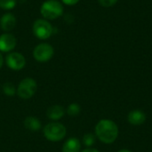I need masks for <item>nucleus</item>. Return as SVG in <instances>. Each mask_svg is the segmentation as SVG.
Wrapping results in <instances>:
<instances>
[{"instance_id": "nucleus-1", "label": "nucleus", "mask_w": 152, "mask_h": 152, "mask_svg": "<svg viewBox=\"0 0 152 152\" xmlns=\"http://www.w3.org/2000/svg\"><path fill=\"white\" fill-rule=\"evenodd\" d=\"M95 134L101 142L110 144L117 140L118 136V127L112 120L102 119L95 126Z\"/></svg>"}, {"instance_id": "nucleus-2", "label": "nucleus", "mask_w": 152, "mask_h": 152, "mask_svg": "<svg viewBox=\"0 0 152 152\" xmlns=\"http://www.w3.org/2000/svg\"><path fill=\"white\" fill-rule=\"evenodd\" d=\"M40 13L47 20H56L64 14L63 4L58 0H45L40 6Z\"/></svg>"}, {"instance_id": "nucleus-3", "label": "nucleus", "mask_w": 152, "mask_h": 152, "mask_svg": "<svg viewBox=\"0 0 152 152\" xmlns=\"http://www.w3.org/2000/svg\"><path fill=\"white\" fill-rule=\"evenodd\" d=\"M43 133L46 140L56 142L63 140V138L66 136L67 130L61 123L58 121H53L45 126Z\"/></svg>"}, {"instance_id": "nucleus-4", "label": "nucleus", "mask_w": 152, "mask_h": 152, "mask_svg": "<svg viewBox=\"0 0 152 152\" xmlns=\"http://www.w3.org/2000/svg\"><path fill=\"white\" fill-rule=\"evenodd\" d=\"M53 26L52 23L44 19H37L32 25V32L34 36L40 40H46L53 35Z\"/></svg>"}, {"instance_id": "nucleus-5", "label": "nucleus", "mask_w": 152, "mask_h": 152, "mask_svg": "<svg viewBox=\"0 0 152 152\" xmlns=\"http://www.w3.org/2000/svg\"><path fill=\"white\" fill-rule=\"evenodd\" d=\"M37 90V81L32 77H25L19 83L17 86L16 94L20 98L23 100H28L35 95Z\"/></svg>"}, {"instance_id": "nucleus-6", "label": "nucleus", "mask_w": 152, "mask_h": 152, "mask_svg": "<svg viewBox=\"0 0 152 152\" xmlns=\"http://www.w3.org/2000/svg\"><path fill=\"white\" fill-rule=\"evenodd\" d=\"M32 55L38 62H47L53 57L54 48L48 43H40L34 47Z\"/></svg>"}, {"instance_id": "nucleus-7", "label": "nucleus", "mask_w": 152, "mask_h": 152, "mask_svg": "<svg viewBox=\"0 0 152 152\" xmlns=\"http://www.w3.org/2000/svg\"><path fill=\"white\" fill-rule=\"evenodd\" d=\"M4 62L6 66L14 71H19L21 70L25 66H26V59L24 55L19 52H11L7 53Z\"/></svg>"}, {"instance_id": "nucleus-8", "label": "nucleus", "mask_w": 152, "mask_h": 152, "mask_svg": "<svg viewBox=\"0 0 152 152\" xmlns=\"http://www.w3.org/2000/svg\"><path fill=\"white\" fill-rule=\"evenodd\" d=\"M17 45V38L10 32L0 35V53H11Z\"/></svg>"}, {"instance_id": "nucleus-9", "label": "nucleus", "mask_w": 152, "mask_h": 152, "mask_svg": "<svg viewBox=\"0 0 152 152\" xmlns=\"http://www.w3.org/2000/svg\"><path fill=\"white\" fill-rule=\"evenodd\" d=\"M17 20L12 12H5L0 18V28L4 32H11L16 26Z\"/></svg>"}, {"instance_id": "nucleus-10", "label": "nucleus", "mask_w": 152, "mask_h": 152, "mask_svg": "<svg viewBox=\"0 0 152 152\" xmlns=\"http://www.w3.org/2000/svg\"><path fill=\"white\" fill-rule=\"evenodd\" d=\"M65 109L61 105H53L49 107L46 110V116L49 119L53 121H58L63 118L65 115Z\"/></svg>"}, {"instance_id": "nucleus-11", "label": "nucleus", "mask_w": 152, "mask_h": 152, "mask_svg": "<svg viewBox=\"0 0 152 152\" xmlns=\"http://www.w3.org/2000/svg\"><path fill=\"white\" fill-rule=\"evenodd\" d=\"M128 122L133 126H141L146 120V115L140 110H132L128 114Z\"/></svg>"}, {"instance_id": "nucleus-12", "label": "nucleus", "mask_w": 152, "mask_h": 152, "mask_svg": "<svg viewBox=\"0 0 152 152\" xmlns=\"http://www.w3.org/2000/svg\"><path fill=\"white\" fill-rule=\"evenodd\" d=\"M80 149H81V143L79 140L76 137H70L64 142L61 151L80 152Z\"/></svg>"}, {"instance_id": "nucleus-13", "label": "nucleus", "mask_w": 152, "mask_h": 152, "mask_svg": "<svg viewBox=\"0 0 152 152\" xmlns=\"http://www.w3.org/2000/svg\"><path fill=\"white\" fill-rule=\"evenodd\" d=\"M23 125H24V127L28 131H30V132H38L42 128L41 121L37 118L33 117V116L27 117L24 119Z\"/></svg>"}, {"instance_id": "nucleus-14", "label": "nucleus", "mask_w": 152, "mask_h": 152, "mask_svg": "<svg viewBox=\"0 0 152 152\" xmlns=\"http://www.w3.org/2000/svg\"><path fill=\"white\" fill-rule=\"evenodd\" d=\"M2 90H3V93L6 96L12 97V96H13L16 94L17 88L15 87V86L12 83H11V82H5L3 85V86H2Z\"/></svg>"}, {"instance_id": "nucleus-15", "label": "nucleus", "mask_w": 152, "mask_h": 152, "mask_svg": "<svg viewBox=\"0 0 152 152\" xmlns=\"http://www.w3.org/2000/svg\"><path fill=\"white\" fill-rule=\"evenodd\" d=\"M80 111H81L80 106H79L77 103H75V102L69 104V105L68 106L67 110H66L67 114H68L69 117H72V118L77 117V115H79Z\"/></svg>"}, {"instance_id": "nucleus-16", "label": "nucleus", "mask_w": 152, "mask_h": 152, "mask_svg": "<svg viewBox=\"0 0 152 152\" xmlns=\"http://www.w3.org/2000/svg\"><path fill=\"white\" fill-rule=\"evenodd\" d=\"M17 4V0H0V9L4 11L12 10Z\"/></svg>"}, {"instance_id": "nucleus-17", "label": "nucleus", "mask_w": 152, "mask_h": 152, "mask_svg": "<svg viewBox=\"0 0 152 152\" xmlns=\"http://www.w3.org/2000/svg\"><path fill=\"white\" fill-rule=\"evenodd\" d=\"M95 142V136L93 134H86L83 137V143L85 146L91 148Z\"/></svg>"}, {"instance_id": "nucleus-18", "label": "nucleus", "mask_w": 152, "mask_h": 152, "mask_svg": "<svg viewBox=\"0 0 152 152\" xmlns=\"http://www.w3.org/2000/svg\"><path fill=\"white\" fill-rule=\"evenodd\" d=\"M118 0H98L99 4L105 8H109L115 5L118 3Z\"/></svg>"}, {"instance_id": "nucleus-19", "label": "nucleus", "mask_w": 152, "mask_h": 152, "mask_svg": "<svg viewBox=\"0 0 152 152\" xmlns=\"http://www.w3.org/2000/svg\"><path fill=\"white\" fill-rule=\"evenodd\" d=\"M63 19H64V21H65L66 23H69V24L72 23V22L74 21V20H75L74 16H73L71 13H66V14H63Z\"/></svg>"}, {"instance_id": "nucleus-20", "label": "nucleus", "mask_w": 152, "mask_h": 152, "mask_svg": "<svg viewBox=\"0 0 152 152\" xmlns=\"http://www.w3.org/2000/svg\"><path fill=\"white\" fill-rule=\"evenodd\" d=\"M80 0H61V2L65 4V5H69V6H72L77 4Z\"/></svg>"}, {"instance_id": "nucleus-21", "label": "nucleus", "mask_w": 152, "mask_h": 152, "mask_svg": "<svg viewBox=\"0 0 152 152\" xmlns=\"http://www.w3.org/2000/svg\"><path fill=\"white\" fill-rule=\"evenodd\" d=\"M82 152H100L96 149H93V148H87L86 150H84Z\"/></svg>"}, {"instance_id": "nucleus-22", "label": "nucleus", "mask_w": 152, "mask_h": 152, "mask_svg": "<svg viewBox=\"0 0 152 152\" xmlns=\"http://www.w3.org/2000/svg\"><path fill=\"white\" fill-rule=\"evenodd\" d=\"M4 63V57H3L2 53H0V69L3 67Z\"/></svg>"}, {"instance_id": "nucleus-23", "label": "nucleus", "mask_w": 152, "mask_h": 152, "mask_svg": "<svg viewBox=\"0 0 152 152\" xmlns=\"http://www.w3.org/2000/svg\"><path fill=\"white\" fill-rule=\"evenodd\" d=\"M118 152H132V151H128V150H121V151H119Z\"/></svg>"}]
</instances>
